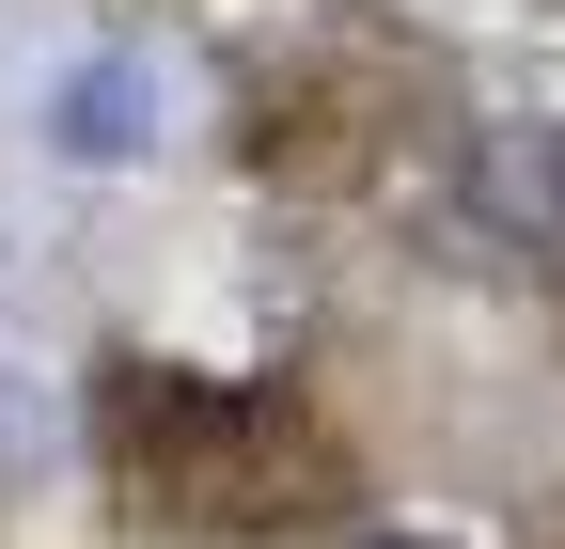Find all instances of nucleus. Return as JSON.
<instances>
[{
  "instance_id": "f257e3e1",
  "label": "nucleus",
  "mask_w": 565,
  "mask_h": 549,
  "mask_svg": "<svg viewBox=\"0 0 565 549\" xmlns=\"http://www.w3.org/2000/svg\"><path fill=\"white\" fill-rule=\"evenodd\" d=\"M456 189L503 251H565V126H471Z\"/></svg>"
},
{
  "instance_id": "f03ea898",
  "label": "nucleus",
  "mask_w": 565,
  "mask_h": 549,
  "mask_svg": "<svg viewBox=\"0 0 565 549\" xmlns=\"http://www.w3.org/2000/svg\"><path fill=\"white\" fill-rule=\"evenodd\" d=\"M47 142L79 158V173H110V158H141V142H158V79H141V63H79V79L47 95Z\"/></svg>"
},
{
  "instance_id": "7ed1b4c3",
  "label": "nucleus",
  "mask_w": 565,
  "mask_h": 549,
  "mask_svg": "<svg viewBox=\"0 0 565 549\" xmlns=\"http://www.w3.org/2000/svg\"><path fill=\"white\" fill-rule=\"evenodd\" d=\"M330 549H424V534H330Z\"/></svg>"
}]
</instances>
